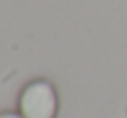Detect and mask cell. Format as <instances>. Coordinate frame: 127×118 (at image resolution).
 Here are the masks:
<instances>
[{
    "instance_id": "7a4b0ae2",
    "label": "cell",
    "mask_w": 127,
    "mask_h": 118,
    "mask_svg": "<svg viewBox=\"0 0 127 118\" xmlns=\"http://www.w3.org/2000/svg\"><path fill=\"white\" fill-rule=\"evenodd\" d=\"M0 118H23L19 110H8V112H0Z\"/></svg>"
},
{
    "instance_id": "6da1fadb",
    "label": "cell",
    "mask_w": 127,
    "mask_h": 118,
    "mask_svg": "<svg viewBox=\"0 0 127 118\" xmlns=\"http://www.w3.org/2000/svg\"><path fill=\"white\" fill-rule=\"evenodd\" d=\"M17 110L23 118H56L59 93L48 79H33L25 83L17 98Z\"/></svg>"
}]
</instances>
